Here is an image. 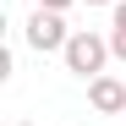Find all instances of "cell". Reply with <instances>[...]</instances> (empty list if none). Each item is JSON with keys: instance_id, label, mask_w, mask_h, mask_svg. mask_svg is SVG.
Segmentation results:
<instances>
[{"instance_id": "6da1fadb", "label": "cell", "mask_w": 126, "mask_h": 126, "mask_svg": "<svg viewBox=\"0 0 126 126\" xmlns=\"http://www.w3.org/2000/svg\"><path fill=\"white\" fill-rule=\"evenodd\" d=\"M110 38L104 33H93V28H71V38H66V49H60V60H66V71L71 77H82V82H93L104 66H110Z\"/></svg>"}, {"instance_id": "7a4b0ae2", "label": "cell", "mask_w": 126, "mask_h": 126, "mask_svg": "<svg viewBox=\"0 0 126 126\" xmlns=\"http://www.w3.org/2000/svg\"><path fill=\"white\" fill-rule=\"evenodd\" d=\"M22 38H28V49H38V55H60V49H66V38H71V28H66V11L33 6V16H28Z\"/></svg>"}, {"instance_id": "3957f363", "label": "cell", "mask_w": 126, "mask_h": 126, "mask_svg": "<svg viewBox=\"0 0 126 126\" xmlns=\"http://www.w3.org/2000/svg\"><path fill=\"white\" fill-rule=\"evenodd\" d=\"M88 104H93V115H126V82L110 77V71H99L88 82Z\"/></svg>"}, {"instance_id": "277c9868", "label": "cell", "mask_w": 126, "mask_h": 126, "mask_svg": "<svg viewBox=\"0 0 126 126\" xmlns=\"http://www.w3.org/2000/svg\"><path fill=\"white\" fill-rule=\"evenodd\" d=\"M110 49H115V60H126V28H110Z\"/></svg>"}, {"instance_id": "5b68a950", "label": "cell", "mask_w": 126, "mask_h": 126, "mask_svg": "<svg viewBox=\"0 0 126 126\" xmlns=\"http://www.w3.org/2000/svg\"><path fill=\"white\" fill-rule=\"evenodd\" d=\"M38 6H49V11H71L77 0H38Z\"/></svg>"}, {"instance_id": "8992f818", "label": "cell", "mask_w": 126, "mask_h": 126, "mask_svg": "<svg viewBox=\"0 0 126 126\" xmlns=\"http://www.w3.org/2000/svg\"><path fill=\"white\" fill-rule=\"evenodd\" d=\"M82 6H115V0H82Z\"/></svg>"}, {"instance_id": "52a82bcc", "label": "cell", "mask_w": 126, "mask_h": 126, "mask_svg": "<svg viewBox=\"0 0 126 126\" xmlns=\"http://www.w3.org/2000/svg\"><path fill=\"white\" fill-rule=\"evenodd\" d=\"M16 126H33V121H16Z\"/></svg>"}]
</instances>
